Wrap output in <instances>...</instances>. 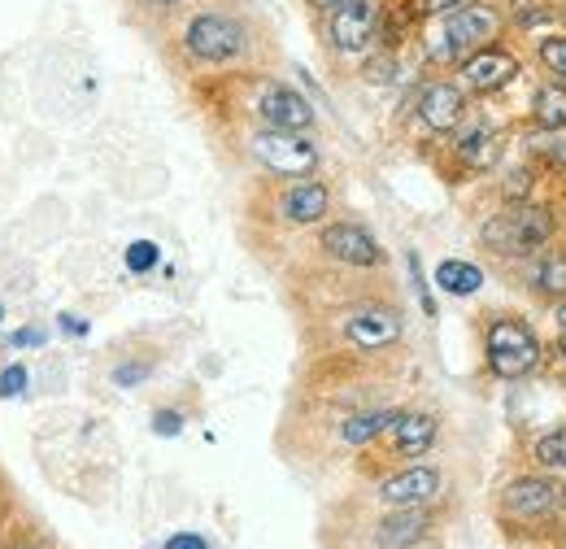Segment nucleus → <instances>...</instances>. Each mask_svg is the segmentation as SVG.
<instances>
[{
  "label": "nucleus",
  "instance_id": "obj_1",
  "mask_svg": "<svg viewBox=\"0 0 566 549\" xmlns=\"http://www.w3.org/2000/svg\"><path fill=\"white\" fill-rule=\"evenodd\" d=\"M510 27H514L510 0H462L458 9L431 18L427 58H431L436 66L458 70L471 53H480V49H489V44H501Z\"/></svg>",
  "mask_w": 566,
  "mask_h": 549
},
{
  "label": "nucleus",
  "instance_id": "obj_2",
  "mask_svg": "<svg viewBox=\"0 0 566 549\" xmlns=\"http://www.w3.org/2000/svg\"><path fill=\"white\" fill-rule=\"evenodd\" d=\"M253 49V27L235 9H197L179 27V53L192 66H240Z\"/></svg>",
  "mask_w": 566,
  "mask_h": 549
},
{
  "label": "nucleus",
  "instance_id": "obj_3",
  "mask_svg": "<svg viewBox=\"0 0 566 549\" xmlns=\"http://www.w3.org/2000/svg\"><path fill=\"white\" fill-rule=\"evenodd\" d=\"M484 362H489V371H493L496 380L514 384V380L532 375L545 362V344H541L536 328L523 314L496 310L484 323Z\"/></svg>",
  "mask_w": 566,
  "mask_h": 549
},
{
  "label": "nucleus",
  "instance_id": "obj_4",
  "mask_svg": "<svg viewBox=\"0 0 566 549\" xmlns=\"http://www.w3.org/2000/svg\"><path fill=\"white\" fill-rule=\"evenodd\" d=\"M554 231H558L554 209L514 201V206H505L480 227V240H484V249H493L501 258H532V253L549 249Z\"/></svg>",
  "mask_w": 566,
  "mask_h": 549
},
{
  "label": "nucleus",
  "instance_id": "obj_5",
  "mask_svg": "<svg viewBox=\"0 0 566 549\" xmlns=\"http://www.w3.org/2000/svg\"><path fill=\"white\" fill-rule=\"evenodd\" d=\"M501 519L523 532H545L566 519V484L554 476H514L501 488Z\"/></svg>",
  "mask_w": 566,
  "mask_h": 549
},
{
  "label": "nucleus",
  "instance_id": "obj_6",
  "mask_svg": "<svg viewBox=\"0 0 566 549\" xmlns=\"http://www.w3.org/2000/svg\"><path fill=\"white\" fill-rule=\"evenodd\" d=\"M253 162L275 175V179H310L318 170V144L310 132H275V127H258L249 136Z\"/></svg>",
  "mask_w": 566,
  "mask_h": 549
},
{
  "label": "nucleus",
  "instance_id": "obj_7",
  "mask_svg": "<svg viewBox=\"0 0 566 549\" xmlns=\"http://www.w3.org/2000/svg\"><path fill=\"white\" fill-rule=\"evenodd\" d=\"M379 22H384V0H349L336 13L318 18V35L336 58H361L379 44Z\"/></svg>",
  "mask_w": 566,
  "mask_h": 549
},
{
  "label": "nucleus",
  "instance_id": "obj_8",
  "mask_svg": "<svg viewBox=\"0 0 566 549\" xmlns=\"http://www.w3.org/2000/svg\"><path fill=\"white\" fill-rule=\"evenodd\" d=\"M345 344L357 353H379V349H392V344L406 336V319L397 305H384V301H361L345 314Z\"/></svg>",
  "mask_w": 566,
  "mask_h": 549
},
{
  "label": "nucleus",
  "instance_id": "obj_9",
  "mask_svg": "<svg viewBox=\"0 0 566 549\" xmlns=\"http://www.w3.org/2000/svg\"><path fill=\"white\" fill-rule=\"evenodd\" d=\"M253 114L262 127H275V132H310L314 127V105L280 79H258Z\"/></svg>",
  "mask_w": 566,
  "mask_h": 549
},
{
  "label": "nucleus",
  "instance_id": "obj_10",
  "mask_svg": "<svg viewBox=\"0 0 566 549\" xmlns=\"http://www.w3.org/2000/svg\"><path fill=\"white\" fill-rule=\"evenodd\" d=\"M467 87L458 79H427L415 96V118L431 136H453L467 123Z\"/></svg>",
  "mask_w": 566,
  "mask_h": 549
},
{
  "label": "nucleus",
  "instance_id": "obj_11",
  "mask_svg": "<svg viewBox=\"0 0 566 549\" xmlns=\"http://www.w3.org/2000/svg\"><path fill=\"white\" fill-rule=\"evenodd\" d=\"M523 74V58L505 44H489L480 53H471L462 66H458V83L471 92V96H493L501 87H510L514 79Z\"/></svg>",
  "mask_w": 566,
  "mask_h": 549
},
{
  "label": "nucleus",
  "instance_id": "obj_12",
  "mask_svg": "<svg viewBox=\"0 0 566 549\" xmlns=\"http://www.w3.org/2000/svg\"><path fill=\"white\" fill-rule=\"evenodd\" d=\"M318 249H323L332 262L349 267V271H375V267L388 262L384 245H379L361 222H332V227H323Z\"/></svg>",
  "mask_w": 566,
  "mask_h": 549
},
{
  "label": "nucleus",
  "instance_id": "obj_13",
  "mask_svg": "<svg viewBox=\"0 0 566 549\" xmlns=\"http://www.w3.org/2000/svg\"><path fill=\"white\" fill-rule=\"evenodd\" d=\"M275 214L287 227H318L332 214V188L323 179H287L275 197Z\"/></svg>",
  "mask_w": 566,
  "mask_h": 549
},
{
  "label": "nucleus",
  "instance_id": "obj_14",
  "mask_svg": "<svg viewBox=\"0 0 566 549\" xmlns=\"http://www.w3.org/2000/svg\"><path fill=\"white\" fill-rule=\"evenodd\" d=\"M444 488V476L440 467H427V463H415V467H401L392 472L388 480L379 484V501L388 510H406V506H431Z\"/></svg>",
  "mask_w": 566,
  "mask_h": 549
},
{
  "label": "nucleus",
  "instance_id": "obj_15",
  "mask_svg": "<svg viewBox=\"0 0 566 549\" xmlns=\"http://www.w3.org/2000/svg\"><path fill=\"white\" fill-rule=\"evenodd\" d=\"M523 283L541 301H566V249H541L523 258Z\"/></svg>",
  "mask_w": 566,
  "mask_h": 549
},
{
  "label": "nucleus",
  "instance_id": "obj_16",
  "mask_svg": "<svg viewBox=\"0 0 566 549\" xmlns=\"http://www.w3.org/2000/svg\"><path fill=\"white\" fill-rule=\"evenodd\" d=\"M431 532V515L427 506H406V510H388L375 528L379 549H415Z\"/></svg>",
  "mask_w": 566,
  "mask_h": 549
},
{
  "label": "nucleus",
  "instance_id": "obj_17",
  "mask_svg": "<svg viewBox=\"0 0 566 549\" xmlns=\"http://www.w3.org/2000/svg\"><path fill=\"white\" fill-rule=\"evenodd\" d=\"M388 436H392L397 458H423L427 449L436 445V436H440V418L427 411H401L397 423L388 427Z\"/></svg>",
  "mask_w": 566,
  "mask_h": 549
},
{
  "label": "nucleus",
  "instance_id": "obj_18",
  "mask_svg": "<svg viewBox=\"0 0 566 549\" xmlns=\"http://www.w3.org/2000/svg\"><path fill=\"white\" fill-rule=\"evenodd\" d=\"M453 157H458L467 170H489L496 157H501V136H496L489 123L458 127V132H453Z\"/></svg>",
  "mask_w": 566,
  "mask_h": 549
},
{
  "label": "nucleus",
  "instance_id": "obj_19",
  "mask_svg": "<svg viewBox=\"0 0 566 549\" xmlns=\"http://www.w3.org/2000/svg\"><path fill=\"white\" fill-rule=\"evenodd\" d=\"M532 118H536V127H545L549 136H554V132H566V83H558V79L536 83V92H532Z\"/></svg>",
  "mask_w": 566,
  "mask_h": 549
},
{
  "label": "nucleus",
  "instance_id": "obj_20",
  "mask_svg": "<svg viewBox=\"0 0 566 549\" xmlns=\"http://www.w3.org/2000/svg\"><path fill=\"white\" fill-rule=\"evenodd\" d=\"M397 414L401 411H357V414H349V418L340 423V441H345V445H370V441H379V436L397 423Z\"/></svg>",
  "mask_w": 566,
  "mask_h": 549
},
{
  "label": "nucleus",
  "instance_id": "obj_21",
  "mask_svg": "<svg viewBox=\"0 0 566 549\" xmlns=\"http://www.w3.org/2000/svg\"><path fill=\"white\" fill-rule=\"evenodd\" d=\"M436 283L449 292V297H475L484 288V271L475 262H462V258H444L436 267Z\"/></svg>",
  "mask_w": 566,
  "mask_h": 549
},
{
  "label": "nucleus",
  "instance_id": "obj_22",
  "mask_svg": "<svg viewBox=\"0 0 566 549\" xmlns=\"http://www.w3.org/2000/svg\"><path fill=\"white\" fill-rule=\"evenodd\" d=\"M532 53H536V66L545 70L549 79L566 83V31H541L532 40Z\"/></svg>",
  "mask_w": 566,
  "mask_h": 549
},
{
  "label": "nucleus",
  "instance_id": "obj_23",
  "mask_svg": "<svg viewBox=\"0 0 566 549\" xmlns=\"http://www.w3.org/2000/svg\"><path fill=\"white\" fill-rule=\"evenodd\" d=\"M532 463L549 476H566V427H554L545 432L536 445H532Z\"/></svg>",
  "mask_w": 566,
  "mask_h": 549
},
{
  "label": "nucleus",
  "instance_id": "obj_24",
  "mask_svg": "<svg viewBox=\"0 0 566 549\" xmlns=\"http://www.w3.org/2000/svg\"><path fill=\"white\" fill-rule=\"evenodd\" d=\"M406 267H410V283H415V297H419V305H423V314H427V319H436V301H431V288H427L423 262H419V253H415V249L406 253Z\"/></svg>",
  "mask_w": 566,
  "mask_h": 549
},
{
  "label": "nucleus",
  "instance_id": "obj_25",
  "mask_svg": "<svg viewBox=\"0 0 566 549\" xmlns=\"http://www.w3.org/2000/svg\"><path fill=\"white\" fill-rule=\"evenodd\" d=\"M157 258H161V249H157L153 240H136V245L127 249V271H136V274L153 271V267H157Z\"/></svg>",
  "mask_w": 566,
  "mask_h": 549
},
{
  "label": "nucleus",
  "instance_id": "obj_26",
  "mask_svg": "<svg viewBox=\"0 0 566 549\" xmlns=\"http://www.w3.org/2000/svg\"><path fill=\"white\" fill-rule=\"evenodd\" d=\"M27 389V366L22 362H9L4 371H0V397L9 402V397H18Z\"/></svg>",
  "mask_w": 566,
  "mask_h": 549
},
{
  "label": "nucleus",
  "instance_id": "obj_27",
  "mask_svg": "<svg viewBox=\"0 0 566 549\" xmlns=\"http://www.w3.org/2000/svg\"><path fill=\"white\" fill-rule=\"evenodd\" d=\"M148 371H153V362H127V366L114 371V384H118V389H132V384L148 380Z\"/></svg>",
  "mask_w": 566,
  "mask_h": 549
},
{
  "label": "nucleus",
  "instance_id": "obj_28",
  "mask_svg": "<svg viewBox=\"0 0 566 549\" xmlns=\"http://www.w3.org/2000/svg\"><path fill=\"white\" fill-rule=\"evenodd\" d=\"M153 432H157V436H179V432H184V414H179V411H157V414H153Z\"/></svg>",
  "mask_w": 566,
  "mask_h": 549
},
{
  "label": "nucleus",
  "instance_id": "obj_29",
  "mask_svg": "<svg viewBox=\"0 0 566 549\" xmlns=\"http://www.w3.org/2000/svg\"><path fill=\"white\" fill-rule=\"evenodd\" d=\"M541 153H545V157H549V166H554V170H563V175H566V136L549 139V144H545V148H541Z\"/></svg>",
  "mask_w": 566,
  "mask_h": 549
},
{
  "label": "nucleus",
  "instance_id": "obj_30",
  "mask_svg": "<svg viewBox=\"0 0 566 549\" xmlns=\"http://www.w3.org/2000/svg\"><path fill=\"white\" fill-rule=\"evenodd\" d=\"M166 549H210V546H206L201 532H175V537L166 541Z\"/></svg>",
  "mask_w": 566,
  "mask_h": 549
},
{
  "label": "nucleus",
  "instance_id": "obj_31",
  "mask_svg": "<svg viewBox=\"0 0 566 549\" xmlns=\"http://www.w3.org/2000/svg\"><path fill=\"white\" fill-rule=\"evenodd\" d=\"M340 4H349V0H305V9H310L314 18H327V13H336Z\"/></svg>",
  "mask_w": 566,
  "mask_h": 549
},
{
  "label": "nucleus",
  "instance_id": "obj_32",
  "mask_svg": "<svg viewBox=\"0 0 566 549\" xmlns=\"http://www.w3.org/2000/svg\"><path fill=\"white\" fill-rule=\"evenodd\" d=\"M462 0H423L427 18H436V13H449V9H458Z\"/></svg>",
  "mask_w": 566,
  "mask_h": 549
},
{
  "label": "nucleus",
  "instance_id": "obj_33",
  "mask_svg": "<svg viewBox=\"0 0 566 549\" xmlns=\"http://www.w3.org/2000/svg\"><path fill=\"white\" fill-rule=\"evenodd\" d=\"M22 344H44V332H40V328H27V332H18V336H13V349H22Z\"/></svg>",
  "mask_w": 566,
  "mask_h": 549
},
{
  "label": "nucleus",
  "instance_id": "obj_34",
  "mask_svg": "<svg viewBox=\"0 0 566 549\" xmlns=\"http://www.w3.org/2000/svg\"><path fill=\"white\" fill-rule=\"evenodd\" d=\"M549 358H554V366H558V371H566V332L558 336V341H554V349H549Z\"/></svg>",
  "mask_w": 566,
  "mask_h": 549
},
{
  "label": "nucleus",
  "instance_id": "obj_35",
  "mask_svg": "<svg viewBox=\"0 0 566 549\" xmlns=\"http://www.w3.org/2000/svg\"><path fill=\"white\" fill-rule=\"evenodd\" d=\"M62 328H66L71 336H83V332H87V323H83V319H74V314H66V319H62Z\"/></svg>",
  "mask_w": 566,
  "mask_h": 549
},
{
  "label": "nucleus",
  "instance_id": "obj_36",
  "mask_svg": "<svg viewBox=\"0 0 566 549\" xmlns=\"http://www.w3.org/2000/svg\"><path fill=\"white\" fill-rule=\"evenodd\" d=\"M144 4H148V9H179L184 0H144Z\"/></svg>",
  "mask_w": 566,
  "mask_h": 549
},
{
  "label": "nucleus",
  "instance_id": "obj_37",
  "mask_svg": "<svg viewBox=\"0 0 566 549\" xmlns=\"http://www.w3.org/2000/svg\"><path fill=\"white\" fill-rule=\"evenodd\" d=\"M554 319H558V328L566 332V301H558V310H554Z\"/></svg>",
  "mask_w": 566,
  "mask_h": 549
},
{
  "label": "nucleus",
  "instance_id": "obj_38",
  "mask_svg": "<svg viewBox=\"0 0 566 549\" xmlns=\"http://www.w3.org/2000/svg\"><path fill=\"white\" fill-rule=\"evenodd\" d=\"M0 314H4V305H0Z\"/></svg>",
  "mask_w": 566,
  "mask_h": 549
},
{
  "label": "nucleus",
  "instance_id": "obj_39",
  "mask_svg": "<svg viewBox=\"0 0 566 549\" xmlns=\"http://www.w3.org/2000/svg\"><path fill=\"white\" fill-rule=\"evenodd\" d=\"M18 549H27V546H18Z\"/></svg>",
  "mask_w": 566,
  "mask_h": 549
}]
</instances>
